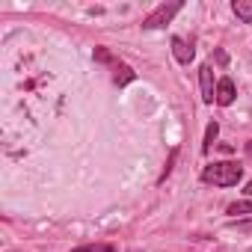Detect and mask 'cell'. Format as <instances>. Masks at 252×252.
Instances as JSON below:
<instances>
[{
	"instance_id": "obj_13",
	"label": "cell",
	"mask_w": 252,
	"mask_h": 252,
	"mask_svg": "<svg viewBox=\"0 0 252 252\" xmlns=\"http://www.w3.org/2000/svg\"><path fill=\"white\" fill-rule=\"evenodd\" d=\"M243 193H246V196H252V181L246 184V190H243Z\"/></svg>"
},
{
	"instance_id": "obj_8",
	"label": "cell",
	"mask_w": 252,
	"mask_h": 252,
	"mask_svg": "<svg viewBox=\"0 0 252 252\" xmlns=\"http://www.w3.org/2000/svg\"><path fill=\"white\" fill-rule=\"evenodd\" d=\"M228 214H237V217H246V214H252V199L231 202V205H228Z\"/></svg>"
},
{
	"instance_id": "obj_14",
	"label": "cell",
	"mask_w": 252,
	"mask_h": 252,
	"mask_svg": "<svg viewBox=\"0 0 252 252\" xmlns=\"http://www.w3.org/2000/svg\"><path fill=\"white\" fill-rule=\"evenodd\" d=\"M246 152H249V155H252V143H246Z\"/></svg>"
},
{
	"instance_id": "obj_2",
	"label": "cell",
	"mask_w": 252,
	"mask_h": 252,
	"mask_svg": "<svg viewBox=\"0 0 252 252\" xmlns=\"http://www.w3.org/2000/svg\"><path fill=\"white\" fill-rule=\"evenodd\" d=\"M175 12H181V3H169V6H166V3H160V6H158V9H155L146 21H143V27H146V30L166 27V24L172 21V15H175Z\"/></svg>"
},
{
	"instance_id": "obj_12",
	"label": "cell",
	"mask_w": 252,
	"mask_h": 252,
	"mask_svg": "<svg viewBox=\"0 0 252 252\" xmlns=\"http://www.w3.org/2000/svg\"><path fill=\"white\" fill-rule=\"evenodd\" d=\"M237 231H252V222H231Z\"/></svg>"
},
{
	"instance_id": "obj_6",
	"label": "cell",
	"mask_w": 252,
	"mask_h": 252,
	"mask_svg": "<svg viewBox=\"0 0 252 252\" xmlns=\"http://www.w3.org/2000/svg\"><path fill=\"white\" fill-rule=\"evenodd\" d=\"M231 9H234V15H237L243 24H252V0H234Z\"/></svg>"
},
{
	"instance_id": "obj_1",
	"label": "cell",
	"mask_w": 252,
	"mask_h": 252,
	"mask_svg": "<svg viewBox=\"0 0 252 252\" xmlns=\"http://www.w3.org/2000/svg\"><path fill=\"white\" fill-rule=\"evenodd\" d=\"M202 178H205L208 184H214V187H234V184L243 178V166H237V163H231V160H220V163L205 166Z\"/></svg>"
},
{
	"instance_id": "obj_9",
	"label": "cell",
	"mask_w": 252,
	"mask_h": 252,
	"mask_svg": "<svg viewBox=\"0 0 252 252\" xmlns=\"http://www.w3.org/2000/svg\"><path fill=\"white\" fill-rule=\"evenodd\" d=\"M217 131H220V125H217V122H211V125H208V131H205L202 152H211V146H214V140H217Z\"/></svg>"
},
{
	"instance_id": "obj_3",
	"label": "cell",
	"mask_w": 252,
	"mask_h": 252,
	"mask_svg": "<svg viewBox=\"0 0 252 252\" xmlns=\"http://www.w3.org/2000/svg\"><path fill=\"white\" fill-rule=\"evenodd\" d=\"M199 83H202V98L211 104L217 101V89H214V68L211 65H202L199 68Z\"/></svg>"
},
{
	"instance_id": "obj_7",
	"label": "cell",
	"mask_w": 252,
	"mask_h": 252,
	"mask_svg": "<svg viewBox=\"0 0 252 252\" xmlns=\"http://www.w3.org/2000/svg\"><path fill=\"white\" fill-rule=\"evenodd\" d=\"M113 77H116V83H119V86H125V83H131V80H134L137 74H134V71H131L128 65H122V63H116V74H113Z\"/></svg>"
},
{
	"instance_id": "obj_11",
	"label": "cell",
	"mask_w": 252,
	"mask_h": 252,
	"mask_svg": "<svg viewBox=\"0 0 252 252\" xmlns=\"http://www.w3.org/2000/svg\"><path fill=\"white\" fill-rule=\"evenodd\" d=\"M95 60H98V63H113V54L104 51V48H98V51H95Z\"/></svg>"
},
{
	"instance_id": "obj_5",
	"label": "cell",
	"mask_w": 252,
	"mask_h": 252,
	"mask_svg": "<svg viewBox=\"0 0 252 252\" xmlns=\"http://www.w3.org/2000/svg\"><path fill=\"white\" fill-rule=\"evenodd\" d=\"M231 101H234V80L231 77H222L217 83V104L220 107H228Z\"/></svg>"
},
{
	"instance_id": "obj_10",
	"label": "cell",
	"mask_w": 252,
	"mask_h": 252,
	"mask_svg": "<svg viewBox=\"0 0 252 252\" xmlns=\"http://www.w3.org/2000/svg\"><path fill=\"white\" fill-rule=\"evenodd\" d=\"M71 252H116L110 243H89V246H77V249H71Z\"/></svg>"
},
{
	"instance_id": "obj_4",
	"label": "cell",
	"mask_w": 252,
	"mask_h": 252,
	"mask_svg": "<svg viewBox=\"0 0 252 252\" xmlns=\"http://www.w3.org/2000/svg\"><path fill=\"white\" fill-rule=\"evenodd\" d=\"M172 54H175V60H178L181 65H190V63H193V48H190L181 36H172Z\"/></svg>"
}]
</instances>
